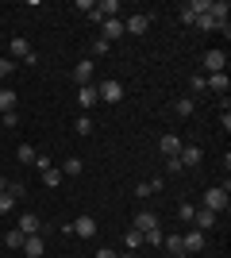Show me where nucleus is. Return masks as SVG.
Listing matches in <instances>:
<instances>
[{
  "mask_svg": "<svg viewBox=\"0 0 231 258\" xmlns=\"http://www.w3.org/2000/svg\"><path fill=\"white\" fill-rule=\"evenodd\" d=\"M123 258H135V250H127V254H123Z\"/></svg>",
  "mask_w": 231,
  "mask_h": 258,
  "instance_id": "nucleus-40",
  "label": "nucleus"
},
{
  "mask_svg": "<svg viewBox=\"0 0 231 258\" xmlns=\"http://www.w3.org/2000/svg\"><path fill=\"white\" fill-rule=\"evenodd\" d=\"M16 227H20L23 235H43V224H39V216H35V212H23Z\"/></svg>",
  "mask_w": 231,
  "mask_h": 258,
  "instance_id": "nucleus-11",
  "label": "nucleus"
},
{
  "mask_svg": "<svg viewBox=\"0 0 231 258\" xmlns=\"http://www.w3.org/2000/svg\"><path fill=\"white\" fill-rule=\"evenodd\" d=\"M62 177H66V173L58 170V166H50V170H43V185H46V189H54V185H62Z\"/></svg>",
  "mask_w": 231,
  "mask_h": 258,
  "instance_id": "nucleus-21",
  "label": "nucleus"
},
{
  "mask_svg": "<svg viewBox=\"0 0 231 258\" xmlns=\"http://www.w3.org/2000/svg\"><path fill=\"white\" fill-rule=\"evenodd\" d=\"M193 224H197V231H208V227L220 224V216L208 212V208H197V212H193Z\"/></svg>",
  "mask_w": 231,
  "mask_h": 258,
  "instance_id": "nucleus-13",
  "label": "nucleus"
},
{
  "mask_svg": "<svg viewBox=\"0 0 231 258\" xmlns=\"http://www.w3.org/2000/svg\"><path fill=\"white\" fill-rule=\"evenodd\" d=\"M73 131H77V135H89V131H93V119H89V116H81V119L73 123Z\"/></svg>",
  "mask_w": 231,
  "mask_h": 258,
  "instance_id": "nucleus-32",
  "label": "nucleus"
},
{
  "mask_svg": "<svg viewBox=\"0 0 231 258\" xmlns=\"http://www.w3.org/2000/svg\"><path fill=\"white\" fill-rule=\"evenodd\" d=\"M0 127H4V131L20 127V116H16V112H0Z\"/></svg>",
  "mask_w": 231,
  "mask_h": 258,
  "instance_id": "nucleus-29",
  "label": "nucleus"
},
{
  "mask_svg": "<svg viewBox=\"0 0 231 258\" xmlns=\"http://www.w3.org/2000/svg\"><path fill=\"white\" fill-rule=\"evenodd\" d=\"M227 205H231V197H227V185H216V189H208L204 193V205L200 208H208V212H227Z\"/></svg>",
  "mask_w": 231,
  "mask_h": 258,
  "instance_id": "nucleus-1",
  "label": "nucleus"
},
{
  "mask_svg": "<svg viewBox=\"0 0 231 258\" xmlns=\"http://www.w3.org/2000/svg\"><path fill=\"white\" fill-rule=\"evenodd\" d=\"M108 46H112V43H104V39H97V43L89 46V58H104V54H108Z\"/></svg>",
  "mask_w": 231,
  "mask_h": 258,
  "instance_id": "nucleus-31",
  "label": "nucleus"
},
{
  "mask_svg": "<svg viewBox=\"0 0 231 258\" xmlns=\"http://www.w3.org/2000/svg\"><path fill=\"white\" fill-rule=\"evenodd\" d=\"M193 108H197V104H193V97L174 100V116H181V119H185V116H193Z\"/></svg>",
  "mask_w": 231,
  "mask_h": 258,
  "instance_id": "nucleus-24",
  "label": "nucleus"
},
{
  "mask_svg": "<svg viewBox=\"0 0 231 258\" xmlns=\"http://www.w3.org/2000/svg\"><path fill=\"white\" fill-rule=\"evenodd\" d=\"M146 31H150V16L146 12H131L123 20V35H146Z\"/></svg>",
  "mask_w": 231,
  "mask_h": 258,
  "instance_id": "nucleus-3",
  "label": "nucleus"
},
{
  "mask_svg": "<svg viewBox=\"0 0 231 258\" xmlns=\"http://www.w3.org/2000/svg\"><path fill=\"white\" fill-rule=\"evenodd\" d=\"M204 89H212V93H220V97H227L231 81H227V74H208V77H204Z\"/></svg>",
  "mask_w": 231,
  "mask_h": 258,
  "instance_id": "nucleus-14",
  "label": "nucleus"
},
{
  "mask_svg": "<svg viewBox=\"0 0 231 258\" xmlns=\"http://www.w3.org/2000/svg\"><path fill=\"white\" fill-rule=\"evenodd\" d=\"M93 70H97L93 58H81V62L73 66V81H77V85H93Z\"/></svg>",
  "mask_w": 231,
  "mask_h": 258,
  "instance_id": "nucleus-7",
  "label": "nucleus"
},
{
  "mask_svg": "<svg viewBox=\"0 0 231 258\" xmlns=\"http://www.w3.org/2000/svg\"><path fill=\"white\" fill-rule=\"evenodd\" d=\"M204 70H208V74H223V70H227V54L223 50H208L204 54Z\"/></svg>",
  "mask_w": 231,
  "mask_h": 258,
  "instance_id": "nucleus-8",
  "label": "nucleus"
},
{
  "mask_svg": "<svg viewBox=\"0 0 231 258\" xmlns=\"http://www.w3.org/2000/svg\"><path fill=\"white\" fill-rule=\"evenodd\" d=\"M20 185H8V189H4V193H0V216H8L12 208H16V201H20Z\"/></svg>",
  "mask_w": 231,
  "mask_h": 258,
  "instance_id": "nucleus-10",
  "label": "nucleus"
},
{
  "mask_svg": "<svg viewBox=\"0 0 231 258\" xmlns=\"http://www.w3.org/2000/svg\"><path fill=\"white\" fill-rule=\"evenodd\" d=\"M23 239H27V235H23L20 227H12L8 235H4V243H8V250H20V247H23Z\"/></svg>",
  "mask_w": 231,
  "mask_h": 258,
  "instance_id": "nucleus-25",
  "label": "nucleus"
},
{
  "mask_svg": "<svg viewBox=\"0 0 231 258\" xmlns=\"http://www.w3.org/2000/svg\"><path fill=\"white\" fill-rule=\"evenodd\" d=\"M193 212H197V205H189V201L177 205V216H181V220H193Z\"/></svg>",
  "mask_w": 231,
  "mask_h": 258,
  "instance_id": "nucleus-33",
  "label": "nucleus"
},
{
  "mask_svg": "<svg viewBox=\"0 0 231 258\" xmlns=\"http://www.w3.org/2000/svg\"><path fill=\"white\" fill-rule=\"evenodd\" d=\"M131 227H135V231H143V235H146V231H154V227H158V216H154L150 208H143V212H139V216H135V220H131Z\"/></svg>",
  "mask_w": 231,
  "mask_h": 258,
  "instance_id": "nucleus-9",
  "label": "nucleus"
},
{
  "mask_svg": "<svg viewBox=\"0 0 231 258\" xmlns=\"http://www.w3.org/2000/svg\"><path fill=\"white\" fill-rule=\"evenodd\" d=\"M162 243H166V250H170V254H177V258L185 254V243H181V235H166Z\"/></svg>",
  "mask_w": 231,
  "mask_h": 258,
  "instance_id": "nucleus-22",
  "label": "nucleus"
},
{
  "mask_svg": "<svg viewBox=\"0 0 231 258\" xmlns=\"http://www.w3.org/2000/svg\"><path fill=\"white\" fill-rule=\"evenodd\" d=\"M58 170L66 173V177H77V173L85 170V162H81V158H69V162H62V166H58Z\"/></svg>",
  "mask_w": 231,
  "mask_h": 258,
  "instance_id": "nucleus-23",
  "label": "nucleus"
},
{
  "mask_svg": "<svg viewBox=\"0 0 231 258\" xmlns=\"http://www.w3.org/2000/svg\"><path fill=\"white\" fill-rule=\"evenodd\" d=\"M100 27H104V35H100L104 43H112V39H120V35H123V20H100Z\"/></svg>",
  "mask_w": 231,
  "mask_h": 258,
  "instance_id": "nucleus-17",
  "label": "nucleus"
},
{
  "mask_svg": "<svg viewBox=\"0 0 231 258\" xmlns=\"http://www.w3.org/2000/svg\"><path fill=\"white\" fill-rule=\"evenodd\" d=\"M181 147H185V143H181V135H162V139H158V151H162L166 158L181 154Z\"/></svg>",
  "mask_w": 231,
  "mask_h": 258,
  "instance_id": "nucleus-12",
  "label": "nucleus"
},
{
  "mask_svg": "<svg viewBox=\"0 0 231 258\" xmlns=\"http://www.w3.org/2000/svg\"><path fill=\"white\" fill-rule=\"evenodd\" d=\"M97 97L108 100V104H116V100H123V85L116 81V77H108V81H100V85H97Z\"/></svg>",
  "mask_w": 231,
  "mask_h": 258,
  "instance_id": "nucleus-4",
  "label": "nucleus"
},
{
  "mask_svg": "<svg viewBox=\"0 0 231 258\" xmlns=\"http://www.w3.org/2000/svg\"><path fill=\"white\" fill-rule=\"evenodd\" d=\"M123 243H127V250H139V247H143V231H135V227H131V231L123 235Z\"/></svg>",
  "mask_w": 231,
  "mask_h": 258,
  "instance_id": "nucleus-27",
  "label": "nucleus"
},
{
  "mask_svg": "<svg viewBox=\"0 0 231 258\" xmlns=\"http://www.w3.org/2000/svg\"><path fill=\"white\" fill-rule=\"evenodd\" d=\"M23 254H27V258H43V250H46V243H43V235H27V239H23Z\"/></svg>",
  "mask_w": 231,
  "mask_h": 258,
  "instance_id": "nucleus-15",
  "label": "nucleus"
},
{
  "mask_svg": "<svg viewBox=\"0 0 231 258\" xmlns=\"http://www.w3.org/2000/svg\"><path fill=\"white\" fill-rule=\"evenodd\" d=\"M8 50H12V58H23V62H27V58H31V43H27V39H20V35H16V39H12L8 43Z\"/></svg>",
  "mask_w": 231,
  "mask_h": 258,
  "instance_id": "nucleus-16",
  "label": "nucleus"
},
{
  "mask_svg": "<svg viewBox=\"0 0 231 258\" xmlns=\"http://www.w3.org/2000/svg\"><path fill=\"white\" fill-rule=\"evenodd\" d=\"M166 170H170V173H181V162H177V154H174V158H166Z\"/></svg>",
  "mask_w": 231,
  "mask_h": 258,
  "instance_id": "nucleus-37",
  "label": "nucleus"
},
{
  "mask_svg": "<svg viewBox=\"0 0 231 258\" xmlns=\"http://www.w3.org/2000/svg\"><path fill=\"white\" fill-rule=\"evenodd\" d=\"M97 85H81V93H77V104H81V108H93V104H97Z\"/></svg>",
  "mask_w": 231,
  "mask_h": 258,
  "instance_id": "nucleus-20",
  "label": "nucleus"
},
{
  "mask_svg": "<svg viewBox=\"0 0 231 258\" xmlns=\"http://www.w3.org/2000/svg\"><path fill=\"white\" fill-rule=\"evenodd\" d=\"M66 231H73V235H81V239H93L97 235V220H93V216H77Z\"/></svg>",
  "mask_w": 231,
  "mask_h": 258,
  "instance_id": "nucleus-5",
  "label": "nucleus"
},
{
  "mask_svg": "<svg viewBox=\"0 0 231 258\" xmlns=\"http://www.w3.org/2000/svg\"><path fill=\"white\" fill-rule=\"evenodd\" d=\"M4 189H8V177H4V173H0V193H4Z\"/></svg>",
  "mask_w": 231,
  "mask_h": 258,
  "instance_id": "nucleus-39",
  "label": "nucleus"
},
{
  "mask_svg": "<svg viewBox=\"0 0 231 258\" xmlns=\"http://www.w3.org/2000/svg\"><path fill=\"white\" fill-rule=\"evenodd\" d=\"M200 158H204V154H200V147H181V154H177L181 170H185V166H200Z\"/></svg>",
  "mask_w": 231,
  "mask_h": 258,
  "instance_id": "nucleus-18",
  "label": "nucleus"
},
{
  "mask_svg": "<svg viewBox=\"0 0 231 258\" xmlns=\"http://www.w3.org/2000/svg\"><path fill=\"white\" fill-rule=\"evenodd\" d=\"M97 258H120V254H116V250H108V247H100V250H97Z\"/></svg>",
  "mask_w": 231,
  "mask_h": 258,
  "instance_id": "nucleus-38",
  "label": "nucleus"
},
{
  "mask_svg": "<svg viewBox=\"0 0 231 258\" xmlns=\"http://www.w3.org/2000/svg\"><path fill=\"white\" fill-rule=\"evenodd\" d=\"M89 20H120V0H97L93 12H89Z\"/></svg>",
  "mask_w": 231,
  "mask_h": 258,
  "instance_id": "nucleus-2",
  "label": "nucleus"
},
{
  "mask_svg": "<svg viewBox=\"0 0 231 258\" xmlns=\"http://www.w3.org/2000/svg\"><path fill=\"white\" fill-rule=\"evenodd\" d=\"M16 158H20L23 166H35V147H27V143H23L20 151H16Z\"/></svg>",
  "mask_w": 231,
  "mask_h": 258,
  "instance_id": "nucleus-28",
  "label": "nucleus"
},
{
  "mask_svg": "<svg viewBox=\"0 0 231 258\" xmlns=\"http://www.w3.org/2000/svg\"><path fill=\"white\" fill-rule=\"evenodd\" d=\"M197 27L200 31H216V27H223V35H227V23H220L212 12H204V16H197Z\"/></svg>",
  "mask_w": 231,
  "mask_h": 258,
  "instance_id": "nucleus-19",
  "label": "nucleus"
},
{
  "mask_svg": "<svg viewBox=\"0 0 231 258\" xmlns=\"http://www.w3.org/2000/svg\"><path fill=\"white\" fill-rule=\"evenodd\" d=\"M162 227H154V231H146V235H143V243H146V247H162Z\"/></svg>",
  "mask_w": 231,
  "mask_h": 258,
  "instance_id": "nucleus-30",
  "label": "nucleus"
},
{
  "mask_svg": "<svg viewBox=\"0 0 231 258\" xmlns=\"http://www.w3.org/2000/svg\"><path fill=\"white\" fill-rule=\"evenodd\" d=\"M0 112H16V93L12 89H0Z\"/></svg>",
  "mask_w": 231,
  "mask_h": 258,
  "instance_id": "nucleus-26",
  "label": "nucleus"
},
{
  "mask_svg": "<svg viewBox=\"0 0 231 258\" xmlns=\"http://www.w3.org/2000/svg\"><path fill=\"white\" fill-rule=\"evenodd\" d=\"M35 170H39V173L50 170V158H46V154H35Z\"/></svg>",
  "mask_w": 231,
  "mask_h": 258,
  "instance_id": "nucleus-35",
  "label": "nucleus"
},
{
  "mask_svg": "<svg viewBox=\"0 0 231 258\" xmlns=\"http://www.w3.org/2000/svg\"><path fill=\"white\" fill-rule=\"evenodd\" d=\"M189 85H193V93H204V77L193 74V81H189Z\"/></svg>",
  "mask_w": 231,
  "mask_h": 258,
  "instance_id": "nucleus-36",
  "label": "nucleus"
},
{
  "mask_svg": "<svg viewBox=\"0 0 231 258\" xmlns=\"http://www.w3.org/2000/svg\"><path fill=\"white\" fill-rule=\"evenodd\" d=\"M181 243H185V254H200V250L208 247V239H204V231H189V235H181Z\"/></svg>",
  "mask_w": 231,
  "mask_h": 258,
  "instance_id": "nucleus-6",
  "label": "nucleus"
},
{
  "mask_svg": "<svg viewBox=\"0 0 231 258\" xmlns=\"http://www.w3.org/2000/svg\"><path fill=\"white\" fill-rule=\"evenodd\" d=\"M8 74H16V62H12V58H0V81H4Z\"/></svg>",
  "mask_w": 231,
  "mask_h": 258,
  "instance_id": "nucleus-34",
  "label": "nucleus"
}]
</instances>
